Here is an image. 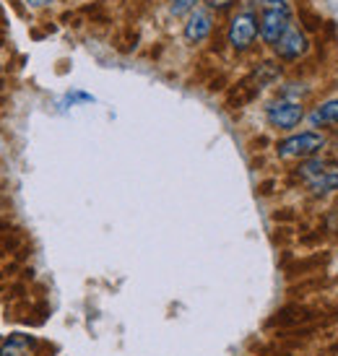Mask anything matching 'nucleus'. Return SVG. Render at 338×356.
Masks as SVG:
<instances>
[{
    "instance_id": "1",
    "label": "nucleus",
    "mask_w": 338,
    "mask_h": 356,
    "mask_svg": "<svg viewBox=\"0 0 338 356\" xmlns=\"http://www.w3.org/2000/svg\"><path fill=\"white\" fill-rule=\"evenodd\" d=\"M260 37L276 44L284 37V31L291 26V8L284 0H263V13H260Z\"/></svg>"
},
{
    "instance_id": "2",
    "label": "nucleus",
    "mask_w": 338,
    "mask_h": 356,
    "mask_svg": "<svg viewBox=\"0 0 338 356\" xmlns=\"http://www.w3.org/2000/svg\"><path fill=\"white\" fill-rule=\"evenodd\" d=\"M325 146V136H320L315 130L307 133H297L291 138H284L279 143V156L281 159H297V156H312Z\"/></svg>"
},
{
    "instance_id": "3",
    "label": "nucleus",
    "mask_w": 338,
    "mask_h": 356,
    "mask_svg": "<svg viewBox=\"0 0 338 356\" xmlns=\"http://www.w3.org/2000/svg\"><path fill=\"white\" fill-rule=\"evenodd\" d=\"M258 31H260L258 16L252 10H242L229 24V44L234 50H248L250 44L255 42V37H258Z\"/></svg>"
},
{
    "instance_id": "4",
    "label": "nucleus",
    "mask_w": 338,
    "mask_h": 356,
    "mask_svg": "<svg viewBox=\"0 0 338 356\" xmlns=\"http://www.w3.org/2000/svg\"><path fill=\"white\" fill-rule=\"evenodd\" d=\"M266 118L273 128L279 130H289V128H297L299 120H302V107H299L297 99L291 97H281V99L271 102L268 109H266Z\"/></svg>"
},
{
    "instance_id": "5",
    "label": "nucleus",
    "mask_w": 338,
    "mask_h": 356,
    "mask_svg": "<svg viewBox=\"0 0 338 356\" xmlns=\"http://www.w3.org/2000/svg\"><path fill=\"white\" fill-rule=\"evenodd\" d=\"M273 47H276V52H279V58L297 60L299 55H305V52H307V37H305V34L291 24V26L284 31V37H281Z\"/></svg>"
},
{
    "instance_id": "6",
    "label": "nucleus",
    "mask_w": 338,
    "mask_h": 356,
    "mask_svg": "<svg viewBox=\"0 0 338 356\" xmlns=\"http://www.w3.org/2000/svg\"><path fill=\"white\" fill-rule=\"evenodd\" d=\"M211 29H214L211 13L206 8H195L188 16V24H185V40L193 42V44H198V42H203L209 37Z\"/></svg>"
},
{
    "instance_id": "7",
    "label": "nucleus",
    "mask_w": 338,
    "mask_h": 356,
    "mask_svg": "<svg viewBox=\"0 0 338 356\" xmlns=\"http://www.w3.org/2000/svg\"><path fill=\"white\" fill-rule=\"evenodd\" d=\"M309 188L312 193H333L338 190V167H325L315 179H309Z\"/></svg>"
},
{
    "instance_id": "8",
    "label": "nucleus",
    "mask_w": 338,
    "mask_h": 356,
    "mask_svg": "<svg viewBox=\"0 0 338 356\" xmlns=\"http://www.w3.org/2000/svg\"><path fill=\"white\" fill-rule=\"evenodd\" d=\"M312 125H338V99L323 102L312 115H309Z\"/></svg>"
},
{
    "instance_id": "9",
    "label": "nucleus",
    "mask_w": 338,
    "mask_h": 356,
    "mask_svg": "<svg viewBox=\"0 0 338 356\" xmlns=\"http://www.w3.org/2000/svg\"><path fill=\"white\" fill-rule=\"evenodd\" d=\"M31 348V338L26 336H13L6 341V346L0 348V356H26Z\"/></svg>"
},
{
    "instance_id": "10",
    "label": "nucleus",
    "mask_w": 338,
    "mask_h": 356,
    "mask_svg": "<svg viewBox=\"0 0 338 356\" xmlns=\"http://www.w3.org/2000/svg\"><path fill=\"white\" fill-rule=\"evenodd\" d=\"M328 167V164H325V161H323V159H312V161H305V164H302V169H299V175H302V177L307 179H315L320 175V172H323V169Z\"/></svg>"
},
{
    "instance_id": "11",
    "label": "nucleus",
    "mask_w": 338,
    "mask_h": 356,
    "mask_svg": "<svg viewBox=\"0 0 338 356\" xmlns=\"http://www.w3.org/2000/svg\"><path fill=\"white\" fill-rule=\"evenodd\" d=\"M198 0H172V6H169V10L175 13V16H182V13H188L193 6H195Z\"/></svg>"
},
{
    "instance_id": "12",
    "label": "nucleus",
    "mask_w": 338,
    "mask_h": 356,
    "mask_svg": "<svg viewBox=\"0 0 338 356\" xmlns=\"http://www.w3.org/2000/svg\"><path fill=\"white\" fill-rule=\"evenodd\" d=\"M209 3V8H229L234 0H206Z\"/></svg>"
},
{
    "instance_id": "13",
    "label": "nucleus",
    "mask_w": 338,
    "mask_h": 356,
    "mask_svg": "<svg viewBox=\"0 0 338 356\" xmlns=\"http://www.w3.org/2000/svg\"><path fill=\"white\" fill-rule=\"evenodd\" d=\"M31 8H42V6H47V3H52V0H26Z\"/></svg>"
}]
</instances>
